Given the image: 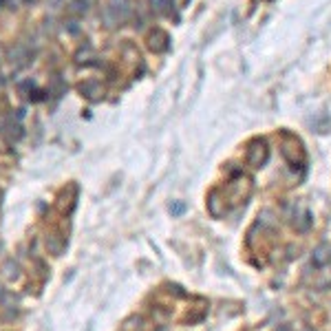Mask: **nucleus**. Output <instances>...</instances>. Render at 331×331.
<instances>
[{
    "mask_svg": "<svg viewBox=\"0 0 331 331\" xmlns=\"http://www.w3.org/2000/svg\"><path fill=\"white\" fill-rule=\"evenodd\" d=\"M174 3H177V7H179V9H181V7H183V5H185V3H188V0H174Z\"/></svg>",
    "mask_w": 331,
    "mask_h": 331,
    "instance_id": "obj_10",
    "label": "nucleus"
},
{
    "mask_svg": "<svg viewBox=\"0 0 331 331\" xmlns=\"http://www.w3.org/2000/svg\"><path fill=\"white\" fill-rule=\"evenodd\" d=\"M91 7V0H73V3L69 5V11L75 16H84Z\"/></svg>",
    "mask_w": 331,
    "mask_h": 331,
    "instance_id": "obj_5",
    "label": "nucleus"
},
{
    "mask_svg": "<svg viewBox=\"0 0 331 331\" xmlns=\"http://www.w3.org/2000/svg\"><path fill=\"white\" fill-rule=\"evenodd\" d=\"M331 261V248L327 243L318 245V248L314 250V256H311V263L316 265V267H322V265H327Z\"/></svg>",
    "mask_w": 331,
    "mask_h": 331,
    "instance_id": "obj_3",
    "label": "nucleus"
},
{
    "mask_svg": "<svg viewBox=\"0 0 331 331\" xmlns=\"http://www.w3.org/2000/svg\"><path fill=\"white\" fill-rule=\"evenodd\" d=\"M80 91L86 95V98H91V100H98L100 95H102V86L98 82H86V84H82L80 86Z\"/></svg>",
    "mask_w": 331,
    "mask_h": 331,
    "instance_id": "obj_4",
    "label": "nucleus"
},
{
    "mask_svg": "<svg viewBox=\"0 0 331 331\" xmlns=\"http://www.w3.org/2000/svg\"><path fill=\"white\" fill-rule=\"evenodd\" d=\"M294 225H296L298 232H307V230H309V225H311V216H309V212H307V210H300V216H298L296 221H294Z\"/></svg>",
    "mask_w": 331,
    "mask_h": 331,
    "instance_id": "obj_6",
    "label": "nucleus"
},
{
    "mask_svg": "<svg viewBox=\"0 0 331 331\" xmlns=\"http://www.w3.org/2000/svg\"><path fill=\"white\" fill-rule=\"evenodd\" d=\"M267 161V144L265 141H252L248 148V164L252 168H261Z\"/></svg>",
    "mask_w": 331,
    "mask_h": 331,
    "instance_id": "obj_1",
    "label": "nucleus"
},
{
    "mask_svg": "<svg viewBox=\"0 0 331 331\" xmlns=\"http://www.w3.org/2000/svg\"><path fill=\"white\" fill-rule=\"evenodd\" d=\"M208 210H210V214H212V216H221V214L225 212V210L219 208V192H216V190L208 199Z\"/></svg>",
    "mask_w": 331,
    "mask_h": 331,
    "instance_id": "obj_7",
    "label": "nucleus"
},
{
    "mask_svg": "<svg viewBox=\"0 0 331 331\" xmlns=\"http://www.w3.org/2000/svg\"><path fill=\"white\" fill-rule=\"evenodd\" d=\"M183 210H185L183 203H172V206H170V212H172V214H181Z\"/></svg>",
    "mask_w": 331,
    "mask_h": 331,
    "instance_id": "obj_9",
    "label": "nucleus"
},
{
    "mask_svg": "<svg viewBox=\"0 0 331 331\" xmlns=\"http://www.w3.org/2000/svg\"><path fill=\"white\" fill-rule=\"evenodd\" d=\"M168 5H170V0H150V7L155 11H159V14H164L168 9Z\"/></svg>",
    "mask_w": 331,
    "mask_h": 331,
    "instance_id": "obj_8",
    "label": "nucleus"
},
{
    "mask_svg": "<svg viewBox=\"0 0 331 331\" xmlns=\"http://www.w3.org/2000/svg\"><path fill=\"white\" fill-rule=\"evenodd\" d=\"M168 42H170V38H168V33L166 31H161V29H155L153 33H150V38H148V46L153 51H166L168 49Z\"/></svg>",
    "mask_w": 331,
    "mask_h": 331,
    "instance_id": "obj_2",
    "label": "nucleus"
},
{
    "mask_svg": "<svg viewBox=\"0 0 331 331\" xmlns=\"http://www.w3.org/2000/svg\"><path fill=\"white\" fill-rule=\"evenodd\" d=\"M25 3H31V0H25Z\"/></svg>",
    "mask_w": 331,
    "mask_h": 331,
    "instance_id": "obj_11",
    "label": "nucleus"
}]
</instances>
